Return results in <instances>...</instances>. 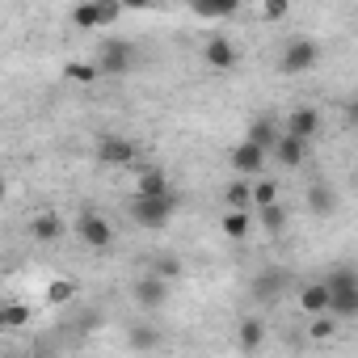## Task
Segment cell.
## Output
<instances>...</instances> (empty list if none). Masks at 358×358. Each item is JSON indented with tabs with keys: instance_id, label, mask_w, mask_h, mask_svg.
I'll return each mask as SVG.
<instances>
[{
	"instance_id": "cell-27",
	"label": "cell",
	"mask_w": 358,
	"mask_h": 358,
	"mask_svg": "<svg viewBox=\"0 0 358 358\" xmlns=\"http://www.w3.org/2000/svg\"><path fill=\"white\" fill-rule=\"evenodd\" d=\"M47 299H51V303H68V299H76V282H72V278L51 282V287H47Z\"/></svg>"
},
{
	"instance_id": "cell-19",
	"label": "cell",
	"mask_w": 358,
	"mask_h": 358,
	"mask_svg": "<svg viewBox=\"0 0 358 358\" xmlns=\"http://www.w3.org/2000/svg\"><path fill=\"white\" fill-rule=\"evenodd\" d=\"M127 345L139 350V354H148V350L160 345V329H152V324H131V329H127Z\"/></svg>"
},
{
	"instance_id": "cell-3",
	"label": "cell",
	"mask_w": 358,
	"mask_h": 358,
	"mask_svg": "<svg viewBox=\"0 0 358 358\" xmlns=\"http://www.w3.org/2000/svg\"><path fill=\"white\" fill-rule=\"evenodd\" d=\"M127 211H131V220H135L139 228H164V224L173 220V211H177V199H173V194H164V199H135V194H131Z\"/></svg>"
},
{
	"instance_id": "cell-32",
	"label": "cell",
	"mask_w": 358,
	"mask_h": 358,
	"mask_svg": "<svg viewBox=\"0 0 358 358\" xmlns=\"http://www.w3.org/2000/svg\"><path fill=\"white\" fill-rule=\"evenodd\" d=\"M287 13H291L287 0H266V5H262V22H282Z\"/></svg>"
},
{
	"instance_id": "cell-15",
	"label": "cell",
	"mask_w": 358,
	"mask_h": 358,
	"mask_svg": "<svg viewBox=\"0 0 358 358\" xmlns=\"http://www.w3.org/2000/svg\"><path fill=\"white\" fill-rule=\"evenodd\" d=\"M303 156H308V143L282 131V139H278V148H274V160H278L282 169H299V164H303Z\"/></svg>"
},
{
	"instance_id": "cell-10",
	"label": "cell",
	"mask_w": 358,
	"mask_h": 358,
	"mask_svg": "<svg viewBox=\"0 0 358 358\" xmlns=\"http://www.w3.org/2000/svg\"><path fill=\"white\" fill-rule=\"evenodd\" d=\"M228 160H232V169L236 173H245V177H257L262 169H266V160H270V152H262L257 143H249V139H241L232 152H228Z\"/></svg>"
},
{
	"instance_id": "cell-22",
	"label": "cell",
	"mask_w": 358,
	"mask_h": 358,
	"mask_svg": "<svg viewBox=\"0 0 358 358\" xmlns=\"http://www.w3.org/2000/svg\"><path fill=\"white\" fill-rule=\"evenodd\" d=\"M278 203V182H274V177H257V182H253V207H274Z\"/></svg>"
},
{
	"instance_id": "cell-33",
	"label": "cell",
	"mask_w": 358,
	"mask_h": 358,
	"mask_svg": "<svg viewBox=\"0 0 358 358\" xmlns=\"http://www.w3.org/2000/svg\"><path fill=\"white\" fill-rule=\"evenodd\" d=\"M341 110H345V122H350V127H358V93H354V97H350Z\"/></svg>"
},
{
	"instance_id": "cell-2",
	"label": "cell",
	"mask_w": 358,
	"mask_h": 358,
	"mask_svg": "<svg viewBox=\"0 0 358 358\" xmlns=\"http://www.w3.org/2000/svg\"><path fill=\"white\" fill-rule=\"evenodd\" d=\"M122 17V5H114V0H85V5H76L68 13V22L76 30H106Z\"/></svg>"
},
{
	"instance_id": "cell-25",
	"label": "cell",
	"mask_w": 358,
	"mask_h": 358,
	"mask_svg": "<svg viewBox=\"0 0 358 358\" xmlns=\"http://www.w3.org/2000/svg\"><path fill=\"white\" fill-rule=\"evenodd\" d=\"M249 228H253V220H249L245 211H228V215H224V236L245 241V236H249Z\"/></svg>"
},
{
	"instance_id": "cell-18",
	"label": "cell",
	"mask_w": 358,
	"mask_h": 358,
	"mask_svg": "<svg viewBox=\"0 0 358 358\" xmlns=\"http://www.w3.org/2000/svg\"><path fill=\"white\" fill-rule=\"evenodd\" d=\"M329 316H337V320H354V316H358V287H341V291H333V308H329Z\"/></svg>"
},
{
	"instance_id": "cell-31",
	"label": "cell",
	"mask_w": 358,
	"mask_h": 358,
	"mask_svg": "<svg viewBox=\"0 0 358 358\" xmlns=\"http://www.w3.org/2000/svg\"><path fill=\"white\" fill-rule=\"evenodd\" d=\"M337 333V316H316V324H312V333L308 337H316V341H329Z\"/></svg>"
},
{
	"instance_id": "cell-7",
	"label": "cell",
	"mask_w": 358,
	"mask_h": 358,
	"mask_svg": "<svg viewBox=\"0 0 358 358\" xmlns=\"http://www.w3.org/2000/svg\"><path fill=\"white\" fill-rule=\"evenodd\" d=\"M164 194H173L164 169L160 164H139L135 169V199H164Z\"/></svg>"
},
{
	"instance_id": "cell-20",
	"label": "cell",
	"mask_w": 358,
	"mask_h": 358,
	"mask_svg": "<svg viewBox=\"0 0 358 358\" xmlns=\"http://www.w3.org/2000/svg\"><path fill=\"white\" fill-rule=\"evenodd\" d=\"M224 203H228V211H249V207H253V186L232 177L228 190H224Z\"/></svg>"
},
{
	"instance_id": "cell-28",
	"label": "cell",
	"mask_w": 358,
	"mask_h": 358,
	"mask_svg": "<svg viewBox=\"0 0 358 358\" xmlns=\"http://www.w3.org/2000/svg\"><path fill=\"white\" fill-rule=\"evenodd\" d=\"M324 282H329V291H341V287H358V274H354L350 266H337Z\"/></svg>"
},
{
	"instance_id": "cell-16",
	"label": "cell",
	"mask_w": 358,
	"mask_h": 358,
	"mask_svg": "<svg viewBox=\"0 0 358 358\" xmlns=\"http://www.w3.org/2000/svg\"><path fill=\"white\" fill-rule=\"evenodd\" d=\"M303 203H308V211H312V215H320V220L337 211V194H333L324 182H312V186H308V194H303Z\"/></svg>"
},
{
	"instance_id": "cell-17",
	"label": "cell",
	"mask_w": 358,
	"mask_h": 358,
	"mask_svg": "<svg viewBox=\"0 0 358 358\" xmlns=\"http://www.w3.org/2000/svg\"><path fill=\"white\" fill-rule=\"evenodd\" d=\"M30 236H34L38 245H55V241L64 236V220H59V215H51V211H43V215H34V220H30Z\"/></svg>"
},
{
	"instance_id": "cell-8",
	"label": "cell",
	"mask_w": 358,
	"mask_h": 358,
	"mask_svg": "<svg viewBox=\"0 0 358 358\" xmlns=\"http://www.w3.org/2000/svg\"><path fill=\"white\" fill-rule=\"evenodd\" d=\"M97 160L101 164H135L139 160V148L122 135H101L97 139Z\"/></svg>"
},
{
	"instance_id": "cell-6",
	"label": "cell",
	"mask_w": 358,
	"mask_h": 358,
	"mask_svg": "<svg viewBox=\"0 0 358 358\" xmlns=\"http://www.w3.org/2000/svg\"><path fill=\"white\" fill-rule=\"evenodd\" d=\"M203 59H207V68H215V72H232V68L241 64V51H236V43H232V38L211 34V38H207V47H203Z\"/></svg>"
},
{
	"instance_id": "cell-1",
	"label": "cell",
	"mask_w": 358,
	"mask_h": 358,
	"mask_svg": "<svg viewBox=\"0 0 358 358\" xmlns=\"http://www.w3.org/2000/svg\"><path fill=\"white\" fill-rule=\"evenodd\" d=\"M139 68V47L127 38H106L97 47V72L101 76H127Z\"/></svg>"
},
{
	"instance_id": "cell-30",
	"label": "cell",
	"mask_w": 358,
	"mask_h": 358,
	"mask_svg": "<svg viewBox=\"0 0 358 358\" xmlns=\"http://www.w3.org/2000/svg\"><path fill=\"white\" fill-rule=\"evenodd\" d=\"M236 9H241V5H232V0H228V5H194L190 13H194V17H232Z\"/></svg>"
},
{
	"instance_id": "cell-4",
	"label": "cell",
	"mask_w": 358,
	"mask_h": 358,
	"mask_svg": "<svg viewBox=\"0 0 358 358\" xmlns=\"http://www.w3.org/2000/svg\"><path fill=\"white\" fill-rule=\"evenodd\" d=\"M316 59H320V47H316L312 38H291V43L282 47L278 72H282V76H303V72L316 68Z\"/></svg>"
},
{
	"instance_id": "cell-9",
	"label": "cell",
	"mask_w": 358,
	"mask_h": 358,
	"mask_svg": "<svg viewBox=\"0 0 358 358\" xmlns=\"http://www.w3.org/2000/svg\"><path fill=\"white\" fill-rule=\"evenodd\" d=\"M131 299H135L139 308H164V303H169V282L156 278V274H143V278L131 282Z\"/></svg>"
},
{
	"instance_id": "cell-26",
	"label": "cell",
	"mask_w": 358,
	"mask_h": 358,
	"mask_svg": "<svg viewBox=\"0 0 358 358\" xmlns=\"http://www.w3.org/2000/svg\"><path fill=\"white\" fill-rule=\"evenodd\" d=\"M262 228H266L270 236H278V232L287 228V207H282V203H274V207H266V211H262Z\"/></svg>"
},
{
	"instance_id": "cell-13",
	"label": "cell",
	"mask_w": 358,
	"mask_h": 358,
	"mask_svg": "<svg viewBox=\"0 0 358 358\" xmlns=\"http://www.w3.org/2000/svg\"><path fill=\"white\" fill-rule=\"evenodd\" d=\"M245 139H249V143H257L262 152H270V156H274V148H278L282 131L274 127V118H253V122H249V131H245Z\"/></svg>"
},
{
	"instance_id": "cell-21",
	"label": "cell",
	"mask_w": 358,
	"mask_h": 358,
	"mask_svg": "<svg viewBox=\"0 0 358 358\" xmlns=\"http://www.w3.org/2000/svg\"><path fill=\"white\" fill-rule=\"evenodd\" d=\"M282 287H287V274H282V270H266V274L253 278V295H257V299H266V295L274 299Z\"/></svg>"
},
{
	"instance_id": "cell-5",
	"label": "cell",
	"mask_w": 358,
	"mask_h": 358,
	"mask_svg": "<svg viewBox=\"0 0 358 358\" xmlns=\"http://www.w3.org/2000/svg\"><path fill=\"white\" fill-rule=\"evenodd\" d=\"M76 236H80L85 249H110L114 245V228H110V220L101 211H85L76 220Z\"/></svg>"
},
{
	"instance_id": "cell-23",
	"label": "cell",
	"mask_w": 358,
	"mask_h": 358,
	"mask_svg": "<svg viewBox=\"0 0 358 358\" xmlns=\"http://www.w3.org/2000/svg\"><path fill=\"white\" fill-rule=\"evenodd\" d=\"M34 320V308L30 303H9L5 312H0V329H22Z\"/></svg>"
},
{
	"instance_id": "cell-29",
	"label": "cell",
	"mask_w": 358,
	"mask_h": 358,
	"mask_svg": "<svg viewBox=\"0 0 358 358\" xmlns=\"http://www.w3.org/2000/svg\"><path fill=\"white\" fill-rule=\"evenodd\" d=\"M148 274H156V278H177V274H182V262H177V257H156V266L148 270Z\"/></svg>"
},
{
	"instance_id": "cell-24",
	"label": "cell",
	"mask_w": 358,
	"mask_h": 358,
	"mask_svg": "<svg viewBox=\"0 0 358 358\" xmlns=\"http://www.w3.org/2000/svg\"><path fill=\"white\" fill-rule=\"evenodd\" d=\"M64 76H68V80H76V85H93L101 72H97V64H85V59H68Z\"/></svg>"
},
{
	"instance_id": "cell-12",
	"label": "cell",
	"mask_w": 358,
	"mask_h": 358,
	"mask_svg": "<svg viewBox=\"0 0 358 358\" xmlns=\"http://www.w3.org/2000/svg\"><path fill=\"white\" fill-rule=\"evenodd\" d=\"M287 135H295V139H312V135H320V110H312V106H299V110H291L287 114Z\"/></svg>"
},
{
	"instance_id": "cell-11",
	"label": "cell",
	"mask_w": 358,
	"mask_h": 358,
	"mask_svg": "<svg viewBox=\"0 0 358 358\" xmlns=\"http://www.w3.org/2000/svg\"><path fill=\"white\" fill-rule=\"evenodd\" d=\"M299 308H303L308 316H329V308H333L329 282H324V278H320V282H303V287H299Z\"/></svg>"
},
{
	"instance_id": "cell-14",
	"label": "cell",
	"mask_w": 358,
	"mask_h": 358,
	"mask_svg": "<svg viewBox=\"0 0 358 358\" xmlns=\"http://www.w3.org/2000/svg\"><path fill=\"white\" fill-rule=\"evenodd\" d=\"M262 341H266V320H262V316H245V320L236 324V345H241L245 354H257Z\"/></svg>"
}]
</instances>
